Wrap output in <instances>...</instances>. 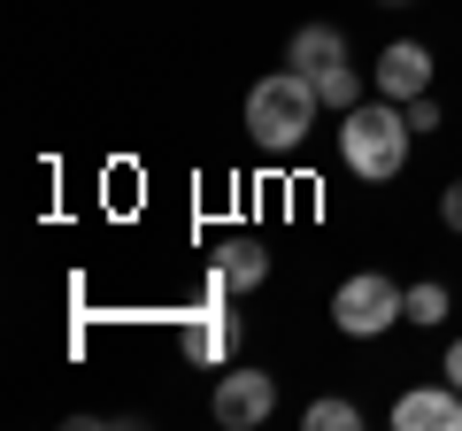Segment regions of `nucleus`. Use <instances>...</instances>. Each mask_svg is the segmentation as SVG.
<instances>
[{"label": "nucleus", "mask_w": 462, "mask_h": 431, "mask_svg": "<svg viewBox=\"0 0 462 431\" xmlns=\"http://www.w3.org/2000/svg\"><path fill=\"white\" fill-rule=\"evenodd\" d=\"M316 108H324V93L285 62L278 78H263V85L247 93V139H254V147H270V154H293L300 139H309Z\"/></svg>", "instance_id": "2"}, {"label": "nucleus", "mask_w": 462, "mask_h": 431, "mask_svg": "<svg viewBox=\"0 0 462 431\" xmlns=\"http://www.w3.org/2000/svg\"><path fill=\"white\" fill-rule=\"evenodd\" d=\"M409 324H447V285L439 278H416L409 285Z\"/></svg>", "instance_id": "11"}, {"label": "nucleus", "mask_w": 462, "mask_h": 431, "mask_svg": "<svg viewBox=\"0 0 462 431\" xmlns=\"http://www.w3.org/2000/svg\"><path fill=\"white\" fill-rule=\"evenodd\" d=\"M409 108L401 100H355L339 116V162L355 170V178H370V185H385V178H401V162H409Z\"/></svg>", "instance_id": "1"}, {"label": "nucleus", "mask_w": 462, "mask_h": 431, "mask_svg": "<svg viewBox=\"0 0 462 431\" xmlns=\"http://www.w3.org/2000/svg\"><path fill=\"white\" fill-rule=\"evenodd\" d=\"M401 108H409V132H416V139H424V132H439V100H431V93L401 100Z\"/></svg>", "instance_id": "13"}, {"label": "nucleus", "mask_w": 462, "mask_h": 431, "mask_svg": "<svg viewBox=\"0 0 462 431\" xmlns=\"http://www.w3.org/2000/svg\"><path fill=\"white\" fill-rule=\"evenodd\" d=\"M300 424H309V431H355V424H363V408H355V400H309Z\"/></svg>", "instance_id": "12"}, {"label": "nucleus", "mask_w": 462, "mask_h": 431, "mask_svg": "<svg viewBox=\"0 0 462 431\" xmlns=\"http://www.w3.org/2000/svg\"><path fill=\"white\" fill-rule=\"evenodd\" d=\"M224 278H208V300L200 308L178 316V354L200 370H231V354H239V316H224Z\"/></svg>", "instance_id": "4"}, {"label": "nucleus", "mask_w": 462, "mask_h": 431, "mask_svg": "<svg viewBox=\"0 0 462 431\" xmlns=\"http://www.w3.org/2000/svg\"><path fill=\"white\" fill-rule=\"evenodd\" d=\"M401 431H462V385H416L393 400Z\"/></svg>", "instance_id": "7"}, {"label": "nucleus", "mask_w": 462, "mask_h": 431, "mask_svg": "<svg viewBox=\"0 0 462 431\" xmlns=\"http://www.w3.org/2000/svg\"><path fill=\"white\" fill-rule=\"evenodd\" d=\"M401 316H409V293H401L393 278H378V270H363V278H346L339 293H331V324H339L346 339H378V332H393Z\"/></svg>", "instance_id": "3"}, {"label": "nucleus", "mask_w": 462, "mask_h": 431, "mask_svg": "<svg viewBox=\"0 0 462 431\" xmlns=\"http://www.w3.org/2000/svg\"><path fill=\"white\" fill-rule=\"evenodd\" d=\"M216 278H224L231 293H254V285L270 278V254H263V239H231V247L216 254Z\"/></svg>", "instance_id": "9"}, {"label": "nucleus", "mask_w": 462, "mask_h": 431, "mask_svg": "<svg viewBox=\"0 0 462 431\" xmlns=\"http://www.w3.org/2000/svg\"><path fill=\"white\" fill-rule=\"evenodd\" d=\"M316 93H324V108H355V100H363V69L355 62H339V69H324V78H316Z\"/></svg>", "instance_id": "10"}, {"label": "nucleus", "mask_w": 462, "mask_h": 431, "mask_svg": "<svg viewBox=\"0 0 462 431\" xmlns=\"http://www.w3.org/2000/svg\"><path fill=\"white\" fill-rule=\"evenodd\" d=\"M285 62H293L300 78L316 85V78H324V69H339V62H346V39L331 32V23H300V32L285 39Z\"/></svg>", "instance_id": "8"}, {"label": "nucleus", "mask_w": 462, "mask_h": 431, "mask_svg": "<svg viewBox=\"0 0 462 431\" xmlns=\"http://www.w3.org/2000/svg\"><path fill=\"white\" fill-rule=\"evenodd\" d=\"M439 370H447V385H462V339L447 347V362H439Z\"/></svg>", "instance_id": "15"}, {"label": "nucleus", "mask_w": 462, "mask_h": 431, "mask_svg": "<svg viewBox=\"0 0 462 431\" xmlns=\"http://www.w3.org/2000/svg\"><path fill=\"white\" fill-rule=\"evenodd\" d=\"M370 85H378L385 100H416V93H431V47L393 39V47L378 54V69H370Z\"/></svg>", "instance_id": "6"}, {"label": "nucleus", "mask_w": 462, "mask_h": 431, "mask_svg": "<svg viewBox=\"0 0 462 431\" xmlns=\"http://www.w3.org/2000/svg\"><path fill=\"white\" fill-rule=\"evenodd\" d=\"M208 408H216L224 431H254V424H270V408H278V378H270V370H224Z\"/></svg>", "instance_id": "5"}, {"label": "nucleus", "mask_w": 462, "mask_h": 431, "mask_svg": "<svg viewBox=\"0 0 462 431\" xmlns=\"http://www.w3.org/2000/svg\"><path fill=\"white\" fill-rule=\"evenodd\" d=\"M439 216H447V232H462V178L439 193Z\"/></svg>", "instance_id": "14"}]
</instances>
